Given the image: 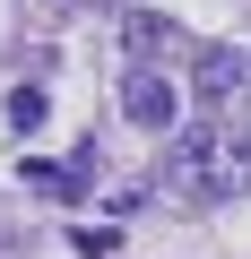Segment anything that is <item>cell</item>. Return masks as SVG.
<instances>
[{"label": "cell", "instance_id": "cell-4", "mask_svg": "<svg viewBox=\"0 0 251 259\" xmlns=\"http://www.w3.org/2000/svg\"><path fill=\"white\" fill-rule=\"evenodd\" d=\"M191 87H199L208 104H234V95L251 87V52H199V61H191Z\"/></svg>", "mask_w": 251, "mask_h": 259}, {"label": "cell", "instance_id": "cell-3", "mask_svg": "<svg viewBox=\"0 0 251 259\" xmlns=\"http://www.w3.org/2000/svg\"><path fill=\"white\" fill-rule=\"evenodd\" d=\"M121 44H130V69H165V61H182V26L156 18V9H130V18H121Z\"/></svg>", "mask_w": 251, "mask_h": 259}, {"label": "cell", "instance_id": "cell-5", "mask_svg": "<svg viewBox=\"0 0 251 259\" xmlns=\"http://www.w3.org/2000/svg\"><path fill=\"white\" fill-rule=\"evenodd\" d=\"M225 156H234V190H251V112L225 121Z\"/></svg>", "mask_w": 251, "mask_h": 259}, {"label": "cell", "instance_id": "cell-1", "mask_svg": "<svg viewBox=\"0 0 251 259\" xmlns=\"http://www.w3.org/2000/svg\"><path fill=\"white\" fill-rule=\"evenodd\" d=\"M156 182L173 199H225L234 190V156H225V121H182L165 156H156Z\"/></svg>", "mask_w": 251, "mask_h": 259}, {"label": "cell", "instance_id": "cell-2", "mask_svg": "<svg viewBox=\"0 0 251 259\" xmlns=\"http://www.w3.org/2000/svg\"><path fill=\"white\" fill-rule=\"evenodd\" d=\"M121 112H130L148 139H173L182 130V95H173L165 69H121Z\"/></svg>", "mask_w": 251, "mask_h": 259}, {"label": "cell", "instance_id": "cell-6", "mask_svg": "<svg viewBox=\"0 0 251 259\" xmlns=\"http://www.w3.org/2000/svg\"><path fill=\"white\" fill-rule=\"evenodd\" d=\"M35 121H44V87H18L9 95V130H35Z\"/></svg>", "mask_w": 251, "mask_h": 259}]
</instances>
